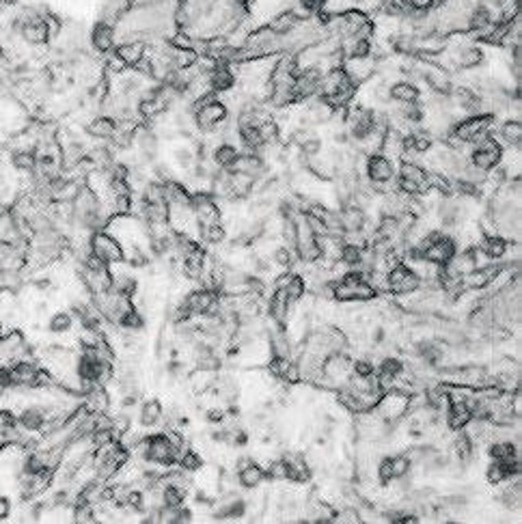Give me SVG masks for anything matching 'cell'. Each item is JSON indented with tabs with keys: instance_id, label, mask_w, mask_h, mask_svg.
<instances>
[{
	"instance_id": "cell-1",
	"label": "cell",
	"mask_w": 522,
	"mask_h": 524,
	"mask_svg": "<svg viewBox=\"0 0 522 524\" xmlns=\"http://www.w3.org/2000/svg\"><path fill=\"white\" fill-rule=\"evenodd\" d=\"M501 158H503V147L494 140L492 134H484L481 138H477V140L471 145L469 162H471L477 171H481V173H490V171L498 169Z\"/></svg>"
},
{
	"instance_id": "cell-2",
	"label": "cell",
	"mask_w": 522,
	"mask_h": 524,
	"mask_svg": "<svg viewBox=\"0 0 522 524\" xmlns=\"http://www.w3.org/2000/svg\"><path fill=\"white\" fill-rule=\"evenodd\" d=\"M87 248H89V253L93 257H98L106 266H117V263L123 261V246H121V242L113 234H108L106 229L93 231L89 236Z\"/></svg>"
},
{
	"instance_id": "cell-3",
	"label": "cell",
	"mask_w": 522,
	"mask_h": 524,
	"mask_svg": "<svg viewBox=\"0 0 522 524\" xmlns=\"http://www.w3.org/2000/svg\"><path fill=\"white\" fill-rule=\"evenodd\" d=\"M387 285H389V293H395L400 298H410L423 289V281L404 261L395 263L387 272Z\"/></svg>"
},
{
	"instance_id": "cell-4",
	"label": "cell",
	"mask_w": 522,
	"mask_h": 524,
	"mask_svg": "<svg viewBox=\"0 0 522 524\" xmlns=\"http://www.w3.org/2000/svg\"><path fill=\"white\" fill-rule=\"evenodd\" d=\"M365 177L376 186V190H382L385 186L393 184L397 177V162L387 158L385 154H371L365 156Z\"/></svg>"
},
{
	"instance_id": "cell-5",
	"label": "cell",
	"mask_w": 522,
	"mask_h": 524,
	"mask_svg": "<svg viewBox=\"0 0 522 524\" xmlns=\"http://www.w3.org/2000/svg\"><path fill=\"white\" fill-rule=\"evenodd\" d=\"M408 408H410V395L404 393V391H397V389H391V391H385L376 404V412L387 421V423H397L400 419H404L408 414Z\"/></svg>"
},
{
	"instance_id": "cell-6",
	"label": "cell",
	"mask_w": 522,
	"mask_h": 524,
	"mask_svg": "<svg viewBox=\"0 0 522 524\" xmlns=\"http://www.w3.org/2000/svg\"><path fill=\"white\" fill-rule=\"evenodd\" d=\"M376 58L374 54H365V56H345L341 63V69L345 71V76L350 78V83L358 89L360 85L369 83L371 78L376 76Z\"/></svg>"
},
{
	"instance_id": "cell-7",
	"label": "cell",
	"mask_w": 522,
	"mask_h": 524,
	"mask_svg": "<svg viewBox=\"0 0 522 524\" xmlns=\"http://www.w3.org/2000/svg\"><path fill=\"white\" fill-rule=\"evenodd\" d=\"M207 83H209L214 95H222V93H227V91L236 89V73H234L231 65L216 63V65L207 71Z\"/></svg>"
},
{
	"instance_id": "cell-8",
	"label": "cell",
	"mask_w": 522,
	"mask_h": 524,
	"mask_svg": "<svg viewBox=\"0 0 522 524\" xmlns=\"http://www.w3.org/2000/svg\"><path fill=\"white\" fill-rule=\"evenodd\" d=\"M89 41H91V46H93V50L95 52H100V54H110L113 50H115V46H117V31H115V26L113 24H108V22H100L98 20V24L91 28V33H89Z\"/></svg>"
},
{
	"instance_id": "cell-9",
	"label": "cell",
	"mask_w": 522,
	"mask_h": 524,
	"mask_svg": "<svg viewBox=\"0 0 522 524\" xmlns=\"http://www.w3.org/2000/svg\"><path fill=\"white\" fill-rule=\"evenodd\" d=\"M492 136H494V140L503 149H507V147H520V138H522V123H520V119H511L509 117V119L496 123L494 130H492Z\"/></svg>"
},
{
	"instance_id": "cell-10",
	"label": "cell",
	"mask_w": 522,
	"mask_h": 524,
	"mask_svg": "<svg viewBox=\"0 0 522 524\" xmlns=\"http://www.w3.org/2000/svg\"><path fill=\"white\" fill-rule=\"evenodd\" d=\"M479 253L490 261V263H498L507 257V251H509V240H505L503 236L498 234H490V236H484L477 244Z\"/></svg>"
},
{
	"instance_id": "cell-11",
	"label": "cell",
	"mask_w": 522,
	"mask_h": 524,
	"mask_svg": "<svg viewBox=\"0 0 522 524\" xmlns=\"http://www.w3.org/2000/svg\"><path fill=\"white\" fill-rule=\"evenodd\" d=\"M18 427L26 434H35V431H43L46 421H48V408L43 406H28L24 408L18 416Z\"/></svg>"
},
{
	"instance_id": "cell-12",
	"label": "cell",
	"mask_w": 522,
	"mask_h": 524,
	"mask_svg": "<svg viewBox=\"0 0 522 524\" xmlns=\"http://www.w3.org/2000/svg\"><path fill=\"white\" fill-rule=\"evenodd\" d=\"M283 462L287 466V481L307 483L311 479V464L303 454H287Z\"/></svg>"
},
{
	"instance_id": "cell-13",
	"label": "cell",
	"mask_w": 522,
	"mask_h": 524,
	"mask_svg": "<svg viewBox=\"0 0 522 524\" xmlns=\"http://www.w3.org/2000/svg\"><path fill=\"white\" fill-rule=\"evenodd\" d=\"M421 95L423 93L414 80H397L389 85V100L395 104H419Z\"/></svg>"
},
{
	"instance_id": "cell-14",
	"label": "cell",
	"mask_w": 522,
	"mask_h": 524,
	"mask_svg": "<svg viewBox=\"0 0 522 524\" xmlns=\"http://www.w3.org/2000/svg\"><path fill=\"white\" fill-rule=\"evenodd\" d=\"M113 52L121 58L125 67H136L145 58V41H138V39L119 41Z\"/></svg>"
},
{
	"instance_id": "cell-15",
	"label": "cell",
	"mask_w": 522,
	"mask_h": 524,
	"mask_svg": "<svg viewBox=\"0 0 522 524\" xmlns=\"http://www.w3.org/2000/svg\"><path fill=\"white\" fill-rule=\"evenodd\" d=\"M266 479V468L261 464H257L255 460H251L249 464L238 468V483L244 490H257Z\"/></svg>"
},
{
	"instance_id": "cell-16",
	"label": "cell",
	"mask_w": 522,
	"mask_h": 524,
	"mask_svg": "<svg viewBox=\"0 0 522 524\" xmlns=\"http://www.w3.org/2000/svg\"><path fill=\"white\" fill-rule=\"evenodd\" d=\"M471 408L466 404H460V402H454L449 404V408L444 410V421H447V427L451 431H462L469 423H471Z\"/></svg>"
},
{
	"instance_id": "cell-17",
	"label": "cell",
	"mask_w": 522,
	"mask_h": 524,
	"mask_svg": "<svg viewBox=\"0 0 522 524\" xmlns=\"http://www.w3.org/2000/svg\"><path fill=\"white\" fill-rule=\"evenodd\" d=\"M238 154H240V149H238L234 142L222 140V142H218V145L214 147V152H212L209 158L214 160V164H216L220 171H229V169L234 167Z\"/></svg>"
},
{
	"instance_id": "cell-18",
	"label": "cell",
	"mask_w": 522,
	"mask_h": 524,
	"mask_svg": "<svg viewBox=\"0 0 522 524\" xmlns=\"http://www.w3.org/2000/svg\"><path fill=\"white\" fill-rule=\"evenodd\" d=\"M162 419H165V410H162V404L158 399H147V402H142V406L138 410V421H140V425L145 429L156 427Z\"/></svg>"
},
{
	"instance_id": "cell-19",
	"label": "cell",
	"mask_w": 522,
	"mask_h": 524,
	"mask_svg": "<svg viewBox=\"0 0 522 524\" xmlns=\"http://www.w3.org/2000/svg\"><path fill=\"white\" fill-rule=\"evenodd\" d=\"M87 132H89L93 138L113 140V138H115V134H117V121H115L113 117H108V115L95 117L93 121H89Z\"/></svg>"
},
{
	"instance_id": "cell-20",
	"label": "cell",
	"mask_w": 522,
	"mask_h": 524,
	"mask_svg": "<svg viewBox=\"0 0 522 524\" xmlns=\"http://www.w3.org/2000/svg\"><path fill=\"white\" fill-rule=\"evenodd\" d=\"M11 169L18 173H35L37 171V154L35 152H26V149H14L11 152Z\"/></svg>"
},
{
	"instance_id": "cell-21",
	"label": "cell",
	"mask_w": 522,
	"mask_h": 524,
	"mask_svg": "<svg viewBox=\"0 0 522 524\" xmlns=\"http://www.w3.org/2000/svg\"><path fill=\"white\" fill-rule=\"evenodd\" d=\"M283 291H285L287 300H289L291 305L303 303V300H305V295H307V281L303 278V274L291 272V276H289V281L285 283Z\"/></svg>"
},
{
	"instance_id": "cell-22",
	"label": "cell",
	"mask_w": 522,
	"mask_h": 524,
	"mask_svg": "<svg viewBox=\"0 0 522 524\" xmlns=\"http://www.w3.org/2000/svg\"><path fill=\"white\" fill-rule=\"evenodd\" d=\"M73 324H76V318H73L69 311H56L48 320V332L63 337V335H69L73 330Z\"/></svg>"
},
{
	"instance_id": "cell-23",
	"label": "cell",
	"mask_w": 522,
	"mask_h": 524,
	"mask_svg": "<svg viewBox=\"0 0 522 524\" xmlns=\"http://www.w3.org/2000/svg\"><path fill=\"white\" fill-rule=\"evenodd\" d=\"M391 466H393V481H400V479H404V477H408L412 473V462H410V458L404 451L391 456Z\"/></svg>"
},
{
	"instance_id": "cell-24",
	"label": "cell",
	"mask_w": 522,
	"mask_h": 524,
	"mask_svg": "<svg viewBox=\"0 0 522 524\" xmlns=\"http://www.w3.org/2000/svg\"><path fill=\"white\" fill-rule=\"evenodd\" d=\"M486 481L490 483V486H503V483H507L509 481V473H507V466H503V464H498V462H490L488 464V468H486Z\"/></svg>"
},
{
	"instance_id": "cell-25",
	"label": "cell",
	"mask_w": 522,
	"mask_h": 524,
	"mask_svg": "<svg viewBox=\"0 0 522 524\" xmlns=\"http://www.w3.org/2000/svg\"><path fill=\"white\" fill-rule=\"evenodd\" d=\"M352 373L354 376H374L376 373V362L371 358H356L352 360Z\"/></svg>"
},
{
	"instance_id": "cell-26",
	"label": "cell",
	"mask_w": 522,
	"mask_h": 524,
	"mask_svg": "<svg viewBox=\"0 0 522 524\" xmlns=\"http://www.w3.org/2000/svg\"><path fill=\"white\" fill-rule=\"evenodd\" d=\"M266 477L270 481H287V466H285V462L283 460L270 462L268 468H266Z\"/></svg>"
},
{
	"instance_id": "cell-27",
	"label": "cell",
	"mask_w": 522,
	"mask_h": 524,
	"mask_svg": "<svg viewBox=\"0 0 522 524\" xmlns=\"http://www.w3.org/2000/svg\"><path fill=\"white\" fill-rule=\"evenodd\" d=\"M333 518H335V522H341V524H356V522H360V511L356 507H343Z\"/></svg>"
},
{
	"instance_id": "cell-28",
	"label": "cell",
	"mask_w": 522,
	"mask_h": 524,
	"mask_svg": "<svg viewBox=\"0 0 522 524\" xmlns=\"http://www.w3.org/2000/svg\"><path fill=\"white\" fill-rule=\"evenodd\" d=\"M406 11H432L440 5V0H404Z\"/></svg>"
},
{
	"instance_id": "cell-29",
	"label": "cell",
	"mask_w": 522,
	"mask_h": 524,
	"mask_svg": "<svg viewBox=\"0 0 522 524\" xmlns=\"http://www.w3.org/2000/svg\"><path fill=\"white\" fill-rule=\"evenodd\" d=\"M9 513H11V503H9V498L0 496V520L9 518Z\"/></svg>"
},
{
	"instance_id": "cell-30",
	"label": "cell",
	"mask_w": 522,
	"mask_h": 524,
	"mask_svg": "<svg viewBox=\"0 0 522 524\" xmlns=\"http://www.w3.org/2000/svg\"><path fill=\"white\" fill-rule=\"evenodd\" d=\"M354 3H360V0H354Z\"/></svg>"
}]
</instances>
